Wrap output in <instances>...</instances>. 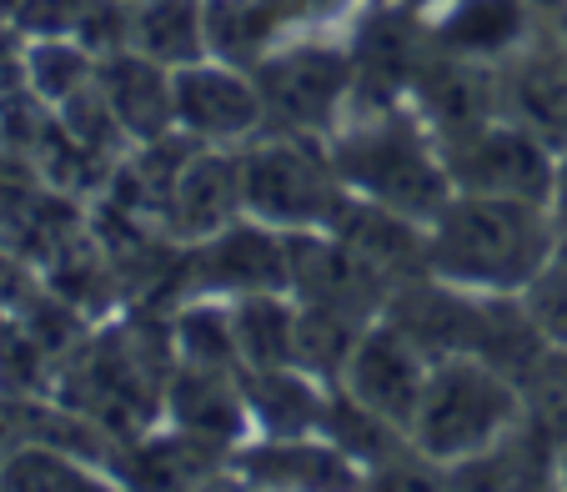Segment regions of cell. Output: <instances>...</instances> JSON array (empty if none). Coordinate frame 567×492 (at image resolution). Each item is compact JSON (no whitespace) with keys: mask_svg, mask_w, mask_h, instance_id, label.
Masks as SVG:
<instances>
[{"mask_svg":"<svg viewBox=\"0 0 567 492\" xmlns=\"http://www.w3.org/2000/svg\"><path fill=\"white\" fill-rule=\"evenodd\" d=\"M517 418H523V392L513 372L477 352H457L427 367V387H422L408 438L437 468H457L482 448H493Z\"/></svg>","mask_w":567,"mask_h":492,"instance_id":"3957f363","label":"cell"},{"mask_svg":"<svg viewBox=\"0 0 567 492\" xmlns=\"http://www.w3.org/2000/svg\"><path fill=\"white\" fill-rule=\"evenodd\" d=\"M432 41L452 55L503 65L533 41V6L527 0H447V11L432 21Z\"/></svg>","mask_w":567,"mask_h":492,"instance_id":"9a60e30c","label":"cell"},{"mask_svg":"<svg viewBox=\"0 0 567 492\" xmlns=\"http://www.w3.org/2000/svg\"><path fill=\"white\" fill-rule=\"evenodd\" d=\"M513 382L523 392V418L563 442L567 438V342H543Z\"/></svg>","mask_w":567,"mask_h":492,"instance_id":"cb8c5ba5","label":"cell"},{"mask_svg":"<svg viewBox=\"0 0 567 492\" xmlns=\"http://www.w3.org/2000/svg\"><path fill=\"white\" fill-rule=\"evenodd\" d=\"M96 61L101 55H91L75 35H41V41L25 45V86L45 106H61L96 81Z\"/></svg>","mask_w":567,"mask_h":492,"instance_id":"7402d4cb","label":"cell"},{"mask_svg":"<svg viewBox=\"0 0 567 492\" xmlns=\"http://www.w3.org/2000/svg\"><path fill=\"white\" fill-rule=\"evenodd\" d=\"M251 75L267 101V131H301V136H327L357 91L352 51L317 35H291L271 45L251 65Z\"/></svg>","mask_w":567,"mask_h":492,"instance_id":"5b68a950","label":"cell"},{"mask_svg":"<svg viewBox=\"0 0 567 492\" xmlns=\"http://www.w3.org/2000/svg\"><path fill=\"white\" fill-rule=\"evenodd\" d=\"M321 438L332 442L337 452H347V458L362 468V478L377 468V462H386L392 452L408 448V428H396L392 418H382L377 407L357 402L352 392H347L342 382L327 387V412H321Z\"/></svg>","mask_w":567,"mask_h":492,"instance_id":"e0dca14e","label":"cell"},{"mask_svg":"<svg viewBox=\"0 0 567 492\" xmlns=\"http://www.w3.org/2000/svg\"><path fill=\"white\" fill-rule=\"evenodd\" d=\"M553 156L557 146L517 116H497L467 136L442 141V161L457 192L477 196H507V202H537L547 206L553 186Z\"/></svg>","mask_w":567,"mask_h":492,"instance_id":"8992f818","label":"cell"},{"mask_svg":"<svg viewBox=\"0 0 567 492\" xmlns=\"http://www.w3.org/2000/svg\"><path fill=\"white\" fill-rule=\"evenodd\" d=\"M21 337H25L21 317H16V311H6V307H0V362H6V357H11L16 347H21Z\"/></svg>","mask_w":567,"mask_h":492,"instance_id":"f546056e","label":"cell"},{"mask_svg":"<svg viewBox=\"0 0 567 492\" xmlns=\"http://www.w3.org/2000/svg\"><path fill=\"white\" fill-rule=\"evenodd\" d=\"M557 488H567V438L557 442Z\"/></svg>","mask_w":567,"mask_h":492,"instance_id":"4dcf8cb0","label":"cell"},{"mask_svg":"<svg viewBox=\"0 0 567 492\" xmlns=\"http://www.w3.org/2000/svg\"><path fill=\"white\" fill-rule=\"evenodd\" d=\"M136 51L161 65H192L212 55L206 41V0H136Z\"/></svg>","mask_w":567,"mask_h":492,"instance_id":"d6986e66","label":"cell"},{"mask_svg":"<svg viewBox=\"0 0 567 492\" xmlns=\"http://www.w3.org/2000/svg\"><path fill=\"white\" fill-rule=\"evenodd\" d=\"M25 45H31V35L0 16V96L25 86Z\"/></svg>","mask_w":567,"mask_h":492,"instance_id":"83f0119b","label":"cell"},{"mask_svg":"<svg viewBox=\"0 0 567 492\" xmlns=\"http://www.w3.org/2000/svg\"><path fill=\"white\" fill-rule=\"evenodd\" d=\"M447 482L457 488H557V438L517 418L493 448L447 468Z\"/></svg>","mask_w":567,"mask_h":492,"instance_id":"2e32d148","label":"cell"},{"mask_svg":"<svg viewBox=\"0 0 567 492\" xmlns=\"http://www.w3.org/2000/svg\"><path fill=\"white\" fill-rule=\"evenodd\" d=\"M547 216L557 232H567V141H557L553 156V186H547Z\"/></svg>","mask_w":567,"mask_h":492,"instance_id":"f1b7e54d","label":"cell"},{"mask_svg":"<svg viewBox=\"0 0 567 492\" xmlns=\"http://www.w3.org/2000/svg\"><path fill=\"white\" fill-rule=\"evenodd\" d=\"M247 212L281 232H332L352 206V186L337 176L327 136L267 131L241 146Z\"/></svg>","mask_w":567,"mask_h":492,"instance_id":"277c9868","label":"cell"},{"mask_svg":"<svg viewBox=\"0 0 567 492\" xmlns=\"http://www.w3.org/2000/svg\"><path fill=\"white\" fill-rule=\"evenodd\" d=\"M176 126L206 146H247L267 131V101L251 65L202 55L176 65Z\"/></svg>","mask_w":567,"mask_h":492,"instance_id":"ba28073f","label":"cell"},{"mask_svg":"<svg viewBox=\"0 0 567 492\" xmlns=\"http://www.w3.org/2000/svg\"><path fill=\"white\" fill-rule=\"evenodd\" d=\"M367 327H372V321L352 317V311H342V307L297 297V367H307L321 382H342L347 362H352V347L362 342Z\"/></svg>","mask_w":567,"mask_h":492,"instance_id":"ffe728a7","label":"cell"},{"mask_svg":"<svg viewBox=\"0 0 567 492\" xmlns=\"http://www.w3.org/2000/svg\"><path fill=\"white\" fill-rule=\"evenodd\" d=\"M427 357L396 332L392 321L377 317L362 332V342L352 347V362L342 372V387L357 402L377 407L382 418H392L396 428H412V412L422 402V387H427Z\"/></svg>","mask_w":567,"mask_h":492,"instance_id":"9c48e42d","label":"cell"},{"mask_svg":"<svg viewBox=\"0 0 567 492\" xmlns=\"http://www.w3.org/2000/svg\"><path fill=\"white\" fill-rule=\"evenodd\" d=\"M81 11H86V0H16L11 21L31 41H41V35H75Z\"/></svg>","mask_w":567,"mask_h":492,"instance_id":"4316f807","label":"cell"},{"mask_svg":"<svg viewBox=\"0 0 567 492\" xmlns=\"http://www.w3.org/2000/svg\"><path fill=\"white\" fill-rule=\"evenodd\" d=\"M96 482H111V472L55 442H21L0 462V488H96Z\"/></svg>","mask_w":567,"mask_h":492,"instance_id":"603a6c76","label":"cell"},{"mask_svg":"<svg viewBox=\"0 0 567 492\" xmlns=\"http://www.w3.org/2000/svg\"><path fill=\"white\" fill-rule=\"evenodd\" d=\"M517 297L547 342H567V232H557L553 252L537 262V271L523 281Z\"/></svg>","mask_w":567,"mask_h":492,"instance_id":"d4e9b609","label":"cell"},{"mask_svg":"<svg viewBox=\"0 0 567 492\" xmlns=\"http://www.w3.org/2000/svg\"><path fill=\"white\" fill-rule=\"evenodd\" d=\"M287 25V35H321L327 25H342L357 21L367 0H271Z\"/></svg>","mask_w":567,"mask_h":492,"instance_id":"484cf974","label":"cell"},{"mask_svg":"<svg viewBox=\"0 0 567 492\" xmlns=\"http://www.w3.org/2000/svg\"><path fill=\"white\" fill-rule=\"evenodd\" d=\"M553 242L557 226L547 206L452 192L427 222V271L467 291H523Z\"/></svg>","mask_w":567,"mask_h":492,"instance_id":"7a4b0ae2","label":"cell"},{"mask_svg":"<svg viewBox=\"0 0 567 492\" xmlns=\"http://www.w3.org/2000/svg\"><path fill=\"white\" fill-rule=\"evenodd\" d=\"M241 367H287L297 362V297L291 291H251L231 297Z\"/></svg>","mask_w":567,"mask_h":492,"instance_id":"ac0fdd59","label":"cell"},{"mask_svg":"<svg viewBox=\"0 0 567 492\" xmlns=\"http://www.w3.org/2000/svg\"><path fill=\"white\" fill-rule=\"evenodd\" d=\"M247 216V182H241V146H196L172 186V202L161 226L176 242H202V236L231 226Z\"/></svg>","mask_w":567,"mask_h":492,"instance_id":"30bf717a","label":"cell"},{"mask_svg":"<svg viewBox=\"0 0 567 492\" xmlns=\"http://www.w3.org/2000/svg\"><path fill=\"white\" fill-rule=\"evenodd\" d=\"M161 412H166L172 428L186 432V438L212 442V448H221V452H236V442L247 438V428H251L247 392H241V367L176 362Z\"/></svg>","mask_w":567,"mask_h":492,"instance_id":"8fae6325","label":"cell"},{"mask_svg":"<svg viewBox=\"0 0 567 492\" xmlns=\"http://www.w3.org/2000/svg\"><path fill=\"white\" fill-rule=\"evenodd\" d=\"M176 337V362L196 367H241V347H236V321L226 297H186L172 317Z\"/></svg>","mask_w":567,"mask_h":492,"instance_id":"44dd1931","label":"cell"},{"mask_svg":"<svg viewBox=\"0 0 567 492\" xmlns=\"http://www.w3.org/2000/svg\"><path fill=\"white\" fill-rule=\"evenodd\" d=\"M96 86H101V96L111 101L116 121L126 126L131 146L176 131V71L151 61L146 51L126 45V51H116V55H101Z\"/></svg>","mask_w":567,"mask_h":492,"instance_id":"7c38bea8","label":"cell"},{"mask_svg":"<svg viewBox=\"0 0 567 492\" xmlns=\"http://www.w3.org/2000/svg\"><path fill=\"white\" fill-rule=\"evenodd\" d=\"M553 31H557V41L567 45V0H563V6H557V16H553Z\"/></svg>","mask_w":567,"mask_h":492,"instance_id":"1f68e13d","label":"cell"},{"mask_svg":"<svg viewBox=\"0 0 567 492\" xmlns=\"http://www.w3.org/2000/svg\"><path fill=\"white\" fill-rule=\"evenodd\" d=\"M412 6H427V0H412Z\"/></svg>","mask_w":567,"mask_h":492,"instance_id":"d6a6232c","label":"cell"},{"mask_svg":"<svg viewBox=\"0 0 567 492\" xmlns=\"http://www.w3.org/2000/svg\"><path fill=\"white\" fill-rule=\"evenodd\" d=\"M186 287L192 297H251L291 291V236L261 216H236L231 226L186 242Z\"/></svg>","mask_w":567,"mask_h":492,"instance_id":"52a82bcc","label":"cell"},{"mask_svg":"<svg viewBox=\"0 0 567 492\" xmlns=\"http://www.w3.org/2000/svg\"><path fill=\"white\" fill-rule=\"evenodd\" d=\"M236 478L267 482V488H352L367 482L347 452L321 438H261L257 448H236Z\"/></svg>","mask_w":567,"mask_h":492,"instance_id":"5bb4252c","label":"cell"},{"mask_svg":"<svg viewBox=\"0 0 567 492\" xmlns=\"http://www.w3.org/2000/svg\"><path fill=\"white\" fill-rule=\"evenodd\" d=\"M327 387L307 367H241V392H247L251 428L261 438H317L321 412H327Z\"/></svg>","mask_w":567,"mask_h":492,"instance_id":"4fadbf2b","label":"cell"},{"mask_svg":"<svg viewBox=\"0 0 567 492\" xmlns=\"http://www.w3.org/2000/svg\"><path fill=\"white\" fill-rule=\"evenodd\" d=\"M327 151L352 196L427 226L457 192L432 126L402 101H347L342 121L327 131Z\"/></svg>","mask_w":567,"mask_h":492,"instance_id":"6da1fadb","label":"cell"}]
</instances>
